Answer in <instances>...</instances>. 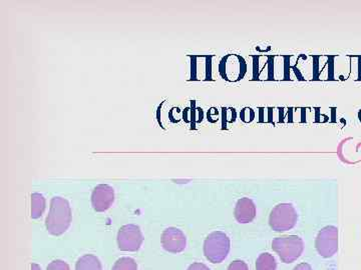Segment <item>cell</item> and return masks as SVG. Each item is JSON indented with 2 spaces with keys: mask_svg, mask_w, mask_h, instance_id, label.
Here are the masks:
<instances>
[{
  "mask_svg": "<svg viewBox=\"0 0 361 270\" xmlns=\"http://www.w3.org/2000/svg\"><path fill=\"white\" fill-rule=\"evenodd\" d=\"M235 218L239 223L252 222L256 216V207L253 200L248 198H243L237 201L235 207Z\"/></svg>",
  "mask_w": 361,
  "mask_h": 270,
  "instance_id": "10",
  "label": "cell"
},
{
  "mask_svg": "<svg viewBox=\"0 0 361 270\" xmlns=\"http://www.w3.org/2000/svg\"><path fill=\"white\" fill-rule=\"evenodd\" d=\"M277 263L272 254L262 253L256 260V270H276Z\"/></svg>",
  "mask_w": 361,
  "mask_h": 270,
  "instance_id": "13",
  "label": "cell"
},
{
  "mask_svg": "<svg viewBox=\"0 0 361 270\" xmlns=\"http://www.w3.org/2000/svg\"><path fill=\"white\" fill-rule=\"evenodd\" d=\"M72 223V209L66 199L55 196L50 201V212L46 220V230L52 236L64 234Z\"/></svg>",
  "mask_w": 361,
  "mask_h": 270,
  "instance_id": "1",
  "label": "cell"
},
{
  "mask_svg": "<svg viewBox=\"0 0 361 270\" xmlns=\"http://www.w3.org/2000/svg\"><path fill=\"white\" fill-rule=\"evenodd\" d=\"M44 210H46V198L43 194H33L32 196V218H41Z\"/></svg>",
  "mask_w": 361,
  "mask_h": 270,
  "instance_id": "12",
  "label": "cell"
},
{
  "mask_svg": "<svg viewBox=\"0 0 361 270\" xmlns=\"http://www.w3.org/2000/svg\"><path fill=\"white\" fill-rule=\"evenodd\" d=\"M293 270H312L311 265L306 262L300 263L297 267H294Z\"/></svg>",
  "mask_w": 361,
  "mask_h": 270,
  "instance_id": "19",
  "label": "cell"
},
{
  "mask_svg": "<svg viewBox=\"0 0 361 270\" xmlns=\"http://www.w3.org/2000/svg\"><path fill=\"white\" fill-rule=\"evenodd\" d=\"M143 233L137 225H124L117 232V245L121 251H137L143 245Z\"/></svg>",
  "mask_w": 361,
  "mask_h": 270,
  "instance_id": "7",
  "label": "cell"
},
{
  "mask_svg": "<svg viewBox=\"0 0 361 270\" xmlns=\"http://www.w3.org/2000/svg\"><path fill=\"white\" fill-rule=\"evenodd\" d=\"M115 201L114 188L108 185H99L92 194V205L97 212H105Z\"/></svg>",
  "mask_w": 361,
  "mask_h": 270,
  "instance_id": "9",
  "label": "cell"
},
{
  "mask_svg": "<svg viewBox=\"0 0 361 270\" xmlns=\"http://www.w3.org/2000/svg\"><path fill=\"white\" fill-rule=\"evenodd\" d=\"M246 72H247V63L245 59L238 54L226 55L219 64V73L221 77L229 83H237L244 79Z\"/></svg>",
  "mask_w": 361,
  "mask_h": 270,
  "instance_id": "5",
  "label": "cell"
},
{
  "mask_svg": "<svg viewBox=\"0 0 361 270\" xmlns=\"http://www.w3.org/2000/svg\"><path fill=\"white\" fill-rule=\"evenodd\" d=\"M241 121H244L245 123H252L255 118V112L252 108L245 107L241 110L240 112Z\"/></svg>",
  "mask_w": 361,
  "mask_h": 270,
  "instance_id": "15",
  "label": "cell"
},
{
  "mask_svg": "<svg viewBox=\"0 0 361 270\" xmlns=\"http://www.w3.org/2000/svg\"><path fill=\"white\" fill-rule=\"evenodd\" d=\"M112 270H138V264L133 258H121L117 260Z\"/></svg>",
  "mask_w": 361,
  "mask_h": 270,
  "instance_id": "14",
  "label": "cell"
},
{
  "mask_svg": "<svg viewBox=\"0 0 361 270\" xmlns=\"http://www.w3.org/2000/svg\"><path fill=\"white\" fill-rule=\"evenodd\" d=\"M318 254L322 258H330L338 251V229L333 225L323 227L318 232L315 240Z\"/></svg>",
  "mask_w": 361,
  "mask_h": 270,
  "instance_id": "6",
  "label": "cell"
},
{
  "mask_svg": "<svg viewBox=\"0 0 361 270\" xmlns=\"http://www.w3.org/2000/svg\"><path fill=\"white\" fill-rule=\"evenodd\" d=\"M46 270H70L68 263L63 260H53L48 264Z\"/></svg>",
  "mask_w": 361,
  "mask_h": 270,
  "instance_id": "16",
  "label": "cell"
},
{
  "mask_svg": "<svg viewBox=\"0 0 361 270\" xmlns=\"http://www.w3.org/2000/svg\"><path fill=\"white\" fill-rule=\"evenodd\" d=\"M231 249V241L227 234L221 231L210 233L204 242V254L212 263H221L226 260Z\"/></svg>",
  "mask_w": 361,
  "mask_h": 270,
  "instance_id": "2",
  "label": "cell"
},
{
  "mask_svg": "<svg viewBox=\"0 0 361 270\" xmlns=\"http://www.w3.org/2000/svg\"><path fill=\"white\" fill-rule=\"evenodd\" d=\"M298 220V214L291 203H280L272 209L269 225L274 231L284 232L293 229Z\"/></svg>",
  "mask_w": 361,
  "mask_h": 270,
  "instance_id": "4",
  "label": "cell"
},
{
  "mask_svg": "<svg viewBox=\"0 0 361 270\" xmlns=\"http://www.w3.org/2000/svg\"><path fill=\"white\" fill-rule=\"evenodd\" d=\"M272 249L283 262L292 263L300 258L304 250V243L297 236H280L272 241Z\"/></svg>",
  "mask_w": 361,
  "mask_h": 270,
  "instance_id": "3",
  "label": "cell"
},
{
  "mask_svg": "<svg viewBox=\"0 0 361 270\" xmlns=\"http://www.w3.org/2000/svg\"><path fill=\"white\" fill-rule=\"evenodd\" d=\"M162 245L166 251L170 253H180L187 245V238L182 230L176 227H169L162 234Z\"/></svg>",
  "mask_w": 361,
  "mask_h": 270,
  "instance_id": "8",
  "label": "cell"
},
{
  "mask_svg": "<svg viewBox=\"0 0 361 270\" xmlns=\"http://www.w3.org/2000/svg\"><path fill=\"white\" fill-rule=\"evenodd\" d=\"M32 270H41V267L39 265L35 264V263H32Z\"/></svg>",
  "mask_w": 361,
  "mask_h": 270,
  "instance_id": "20",
  "label": "cell"
},
{
  "mask_svg": "<svg viewBox=\"0 0 361 270\" xmlns=\"http://www.w3.org/2000/svg\"><path fill=\"white\" fill-rule=\"evenodd\" d=\"M228 270H249L247 263L243 260H235L228 267Z\"/></svg>",
  "mask_w": 361,
  "mask_h": 270,
  "instance_id": "17",
  "label": "cell"
},
{
  "mask_svg": "<svg viewBox=\"0 0 361 270\" xmlns=\"http://www.w3.org/2000/svg\"><path fill=\"white\" fill-rule=\"evenodd\" d=\"M187 270H210V269L203 263L195 262L190 265Z\"/></svg>",
  "mask_w": 361,
  "mask_h": 270,
  "instance_id": "18",
  "label": "cell"
},
{
  "mask_svg": "<svg viewBox=\"0 0 361 270\" xmlns=\"http://www.w3.org/2000/svg\"><path fill=\"white\" fill-rule=\"evenodd\" d=\"M75 270H103V267L97 256L86 254L77 260Z\"/></svg>",
  "mask_w": 361,
  "mask_h": 270,
  "instance_id": "11",
  "label": "cell"
}]
</instances>
